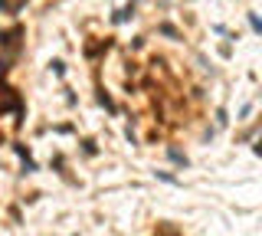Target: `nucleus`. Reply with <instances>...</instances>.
<instances>
[]
</instances>
